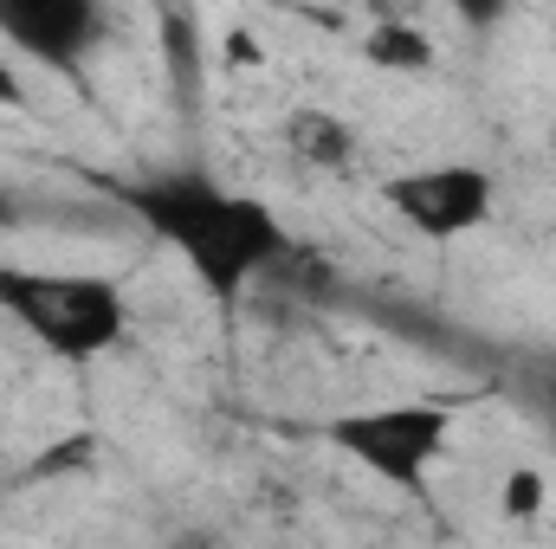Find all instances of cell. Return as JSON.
Instances as JSON below:
<instances>
[{"mask_svg": "<svg viewBox=\"0 0 556 549\" xmlns=\"http://www.w3.org/2000/svg\"><path fill=\"white\" fill-rule=\"evenodd\" d=\"M124 207L142 227L181 253V266L214 304H233L253 278H266L291 253V233L260 194L220 188L214 175H149L137 188H124Z\"/></svg>", "mask_w": 556, "mask_h": 549, "instance_id": "6da1fadb", "label": "cell"}, {"mask_svg": "<svg viewBox=\"0 0 556 549\" xmlns=\"http://www.w3.org/2000/svg\"><path fill=\"white\" fill-rule=\"evenodd\" d=\"M0 317L59 362H98L130 336V297L104 272H33L0 259Z\"/></svg>", "mask_w": 556, "mask_h": 549, "instance_id": "7a4b0ae2", "label": "cell"}, {"mask_svg": "<svg viewBox=\"0 0 556 549\" xmlns=\"http://www.w3.org/2000/svg\"><path fill=\"white\" fill-rule=\"evenodd\" d=\"M324 446L343 452L356 472L382 478L389 491H427L433 465L453 446V408L446 401H376L324 420Z\"/></svg>", "mask_w": 556, "mask_h": 549, "instance_id": "3957f363", "label": "cell"}, {"mask_svg": "<svg viewBox=\"0 0 556 549\" xmlns=\"http://www.w3.org/2000/svg\"><path fill=\"white\" fill-rule=\"evenodd\" d=\"M376 194H382V207H389L408 233L433 240V246L466 240V233H479V227L498 214V181H492V168H479V162H420V168L389 175Z\"/></svg>", "mask_w": 556, "mask_h": 549, "instance_id": "277c9868", "label": "cell"}, {"mask_svg": "<svg viewBox=\"0 0 556 549\" xmlns=\"http://www.w3.org/2000/svg\"><path fill=\"white\" fill-rule=\"evenodd\" d=\"M104 13L91 0H0V39L52 72H72L91 39H98Z\"/></svg>", "mask_w": 556, "mask_h": 549, "instance_id": "5b68a950", "label": "cell"}, {"mask_svg": "<svg viewBox=\"0 0 556 549\" xmlns=\"http://www.w3.org/2000/svg\"><path fill=\"white\" fill-rule=\"evenodd\" d=\"M285 149L304 162V168H350L356 162V130L337 117V111H324V104H298L291 117H285Z\"/></svg>", "mask_w": 556, "mask_h": 549, "instance_id": "8992f818", "label": "cell"}, {"mask_svg": "<svg viewBox=\"0 0 556 549\" xmlns=\"http://www.w3.org/2000/svg\"><path fill=\"white\" fill-rule=\"evenodd\" d=\"M363 59L376 72H433V39L415 20H376L369 39H363Z\"/></svg>", "mask_w": 556, "mask_h": 549, "instance_id": "52a82bcc", "label": "cell"}, {"mask_svg": "<svg viewBox=\"0 0 556 549\" xmlns=\"http://www.w3.org/2000/svg\"><path fill=\"white\" fill-rule=\"evenodd\" d=\"M544 511H551V472L544 465H511L498 478V518L518 524V531H531Z\"/></svg>", "mask_w": 556, "mask_h": 549, "instance_id": "ba28073f", "label": "cell"}, {"mask_svg": "<svg viewBox=\"0 0 556 549\" xmlns=\"http://www.w3.org/2000/svg\"><path fill=\"white\" fill-rule=\"evenodd\" d=\"M91 459V439L78 433V439H65V446H52V452H39L33 459V478H52V472H78Z\"/></svg>", "mask_w": 556, "mask_h": 549, "instance_id": "9c48e42d", "label": "cell"}, {"mask_svg": "<svg viewBox=\"0 0 556 549\" xmlns=\"http://www.w3.org/2000/svg\"><path fill=\"white\" fill-rule=\"evenodd\" d=\"M20 104H26V78L13 59H0V111H20Z\"/></svg>", "mask_w": 556, "mask_h": 549, "instance_id": "30bf717a", "label": "cell"}, {"mask_svg": "<svg viewBox=\"0 0 556 549\" xmlns=\"http://www.w3.org/2000/svg\"><path fill=\"white\" fill-rule=\"evenodd\" d=\"M227 59L233 65H260V39L253 33H227Z\"/></svg>", "mask_w": 556, "mask_h": 549, "instance_id": "8fae6325", "label": "cell"}]
</instances>
